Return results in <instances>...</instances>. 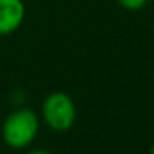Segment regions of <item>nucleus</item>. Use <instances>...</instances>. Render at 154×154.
<instances>
[{
	"label": "nucleus",
	"instance_id": "4",
	"mask_svg": "<svg viewBox=\"0 0 154 154\" xmlns=\"http://www.w3.org/2000/svg\"><path fill=\"white\" fill-rule=\"evenodd\" d=\"M118 4L123 8H126V10L136 12V10H141V8L146 7L147 0H118Z\"/></svg>",
	"mask_w": 154,
	"mask_h": 154
},
{
	"label": "nucleus",
	"instance_id": "1",
	"mask_svg": "<svg viewBox=\"0 0 154 154\" xmlns=\"http://www.w3.org/2000/svg\"><path fill=\"white\" fill-rule=\"evenodd\" d=\"M40 129V119L28 108L15 109L2 124V139L12 149H23L35 141Z\"/></svg>",
	"mask_w": 154,
	"mask_h": 154
},
{
	"label": "nucleus",
	"instance_id": "5",
	"mask_svg": "<svg viewBox=\"0 0 154 154\" xmlns=\"http://www.w3.org/2000/svg\"><path fill=\"white\" fill-rule=\"evenodd\" d=\"M27 154H51V152H48V151H45V149H33Z\"/></svg>",
	"mask_w": 154,
	"mask_h": 154
},
{
	"label": "nucleus",
	"instance_id": "2",
	"mask_svg": "<svg viewBox=\"0 0 154 154\" xmlns=\"http://www.w3.org/2000/svg\"><path fill=\"white\" fill-rule=\"evenodd\" d=\"M42 116L47 126L53 131H68L76 119V106L70 94L53 91L42 104Z\"/></svg>",
	"mask_w": 154,
	"mask_h": 154
},
{
	"label": "nucleus",
	"instance_id": "6",
	"mask_svg": "<svg viewBox=\"0 0 154 154\" xmlns=\"http://www.w3.org/2000/svg\"><path fill=\"white\" fill-rule=\"evenodd\" d=\"M149 154H154V146L151 147V152H149Z\"/></svg>",
	"mask_w": 154,
	"mask_h": 154
},
{
	"label": "nucleus",
	"instance_id": "3",
	"mask_svg": "<svg viewBox=\"0 0 154 154\" xmlns=\"http://www.w3.org/2000/svg\"><path fill=\"white\" fill-rule=\"evenodd\" d=\"M25 20L23 0H0V37L10 35Z\"/></svg>",
	"mask_w": 154,
	"mask_h": 154
}]
</instances>
